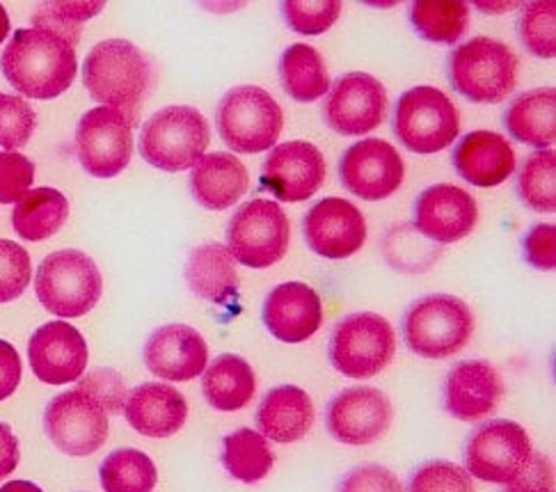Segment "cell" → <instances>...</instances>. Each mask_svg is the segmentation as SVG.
Here are the masks:
<instances>
[{
    "instance_id": "cell-6",
    "label": "cell",
    "mask_w": 556,
    "mask_h": 492,
    "mask_svg": "<svg viewBox=\"0 0 556 492\" xmlns=\"http://www.w3.org/2000/svg\"><path fill=\"white\" fill-rule=\"evenodd\" d=\"M216 122L220 138L233 152L262 154L280 140L285 115L266 90L241 85L220 99Z\"/></svg>"
},
{
    "instance_id": "cell-36",
    "label": "cell",
    "mask_w": 556,
    "mask_h": 492,
    "mask_svg": "<svg viewBox=\"0 0 556 492\" xmlns=\"http://www.w3.org/2000/svg\"><path fill=\"white\" fill-rule=\"evenodd\" d=\"M516 192L525 206L539 213L556 209V154L554 149L531 154L518 173Z\"/></svg>"
},
{
    "instance_id": "cell-5",
    "label": "cell",
    "mask_w": 556,
    "mask_h": 492,
    "mask_svg": "<svg viewBox=\"0 0 556 492\" xmlns=\"http://www.w3.org/2000/svg\"><path fill=\"white\" fill-rule=\"evenodd\" d=\"M211 140L206 117L190 105H169L142 124L140 156L165 173L192 169Z\"/></svg>"
},
{
    "instance_id": "cell-41",
    "label": "cell",
    "mask_w": 556,
    "mask_h": 492,
    "mask_svg": "<svg viewBox=\"0 0 556 492\" xmlns=\"http://www.w3.org/2000/svg\"><path fill=\"white\" fill-rule=\"evenodd\" d=\"M408 492H477L467 469L448 461H429L415 469Z\"/></svg>"
},
{
    "instance_id": "cell-28",
    "label": "cell",
    "mask_w": 556,
    "mask_h": 492,
    "mask_svg": "<svg viewBox=\"0 0 556 492\" xmlns=\"http://www.w3.org/2000/svg\"><path fill=\"white\" fill-rule=\"evenodd\" d=\"M190 291L213 305H227L239 293V270L227 245L206 243L190 252L186 262Z\"/></svg>"
},
{
    "instance_id": "cell-40",
    "label": "cell",
    "mask_w": 556,
    "mask_h": 492,
    "mask_svg": "<svg viewBox=\"0 0 556 492\" xmlns=\"http://www.w3.org/2000/svg\"><path fill=\"white\" fill-rule=\"evenodd\" d=\"M37 115L33 105L14 94H0V147L14 152L28 144L35 134Z\"/></svg>"
},
{
    "instance_id": "cell-16",
    "label": "cell",
    "mask_w": 556,
    "mask_h": 492,
    "mask_svg": "<svg viewBox=\"0 0 556 492\" xmlns=\"http://www.w3.org/2000/svg\"><path fill=\"white\" fill-rule=\"evenodd\" d=\"M392 417L394 411L388 394L369 384H357L339 392L328 403L326 426L337 442L365 446L390 431Z\"/></svg>"
},
{
    "instance_id": "cell-47",
    "label": "cell",
    "mask_w": 556,
    "mask_h": 492,
    "mask_svg": "<svg viewBox=\"0 0 556 492\" xmlns=\"http://www.w3.org/2000/svg\"><path fill=\"white\" fill-rule=\"evenodd\" d=\"M525 262L539 270H554L556 266V229L554 225H536L522 239Z\"/></svg>"
},
{
    "instance_id": "cell-20",
    "label": "cell",
    "mask_w": 556,
    "mask_h": 492,
    "mask_svg": "<svg viewBox=\"0 0 556 492\" xmlns=\"http://www.w3.org/2000/svg\"><path fill=\"white\" fill-rule=\"evenodd\" d=\"M33 374L47 384L76 382L88 367V344L83 335L64 320H51L35 330L28 344Z\"/></svg>"
},
{
    "instance_id": "cell-35",
    "label": "cell",
    "mask_w": 556,
    "mask_h": 492,
    "mask_svg": "<svg viewBox=\"0 0 556 492\" xmlns=\"http://www.w3.org/2000/svg\"><path fill=\"white\" fill-rule=\"evenodd\" d=\"M105 492H152L159 481L156 465L138 449H117L99 469Z\"/></svg>"
},
{
    "instance_id": "cell-22",
    "label": "cell",
    "mask_w": 556,
    "mask_h": 492,
    "mask_svg": "<svg viewBox=\"0 0 556 492\" xmlns=\"http://www.w3.org/2000/svg\"><path fill=\"white\" fill-rule=\"evenodd\" d=\"M208 349L204 337L190 326H163L149 335L144 365L154 376L169 382H186L204 374Z\"/></svg>"
},
{
    "instance_id": "cell-17",
    "label": "cell",
    "mask_w": 556,
    "mask_h": 492,
    "mask_svg": "<svg viewBox=\"0 0 556 492\" xmlns=\"http://www.w3.org/2000/svg\"><path fill=\"white\" fill-rule=\"evenodd\" d=\"M324 181L326 159L305 140L273 147L262 165V186L282 202H305L316 195Z\"/></svg>"
},
{
    "instance_id": "cell-31",
    "label": "cell",
    "mask_w": 556,
    "mask_h": 492,
    "mask_svg": "<svg viewBox=\"0 0 556 492\" xmlns=\"http://www.w3.org/2000/svg\"><path fill=\"white\" fill-rule=\"evenodd\" d=\"M70 218V200L55 188H35L12 211V227L24 241H47Z\"/></svg>"
},
{
    "instance_id": "cell-37",
    "label": "cell",
    "mask_w": 556,
    "mask_h": 492,
    "mask_svg": "<svg viewBox=\"0 0 556 492\" xmlns=\"http://www.w3.org/2000/svg\"><path fill=\"white\" fill-rule=\"evenodd\" d=\"M103 10V3H41L33 14V28L49 30L76 49L80 26Z\"/></svg>"
},
{
    "instance_id": "cell-43",
    "label": "cell",
    "mask_w": 556,
    "mask_h": 492,
    "mask_svg": "<svg viewBox=\"0 0 556 492\" xmlns=\"http://www.w3.org/2000/svg\"><path fill=\"white\" fill-rule=\"evenodd\" d=\"M30 254L14 241L0 239V303H12L30 285Z\"/></svg>"
},
{
    "instance_id": "cell-26",
    "label": "cell",
    "mask_w": 556,
    "mask_h": 492,
    "mask_svg": "<svg viewBox=\"0 0 556 492\" xmlns=\"http://www.w3.org/2000/svg\"><path fill=\"white\" fill-rule=\"evenodd\" d=\"M250 186L245 165L231 154L202 156L190 169V192L208 211H225L237 204Z\"/></svg>"
},
{
    "instance_id": "cell-13",
    "label": "cell",
    "mask_w": 556,
    "mask_h": 492,
    "mask_svg": "<svg viewBox=\"0 0 556 492\" xmlns=\"http://www.w3.org/2000/svg\"><path fill=\"white\" fill-rule=\"evenodd\" d=\"M109 413L83 390L55 396L45 413V431L67 456H90L109 440Z\"/></svg>"
},
{
    "instance_id": "cell-54",
    "label": "cell",
    "mask_w": 556,
    "mask_h": 492,
    "mask_svg": "<svg viewBox=\"0 0 556 492\" xmlns=\"http://www.w3.org/2000/svg\"><path fill=\"white\" fill-rule=\"evenodd\" d=\"M504 492H529V490H525V488H516V485H506V490Z\"/></svg>"
},
{
    "instance_id": "cell-33",
    "label": "cell",
    "mask_w": 556,
    "mask_h": 492,
    "mask_svg": "<svg viewBox=\"0 0 556 492\" xmlns=\"http://www.w3.org/2000/svg\"><path fill=\"white\" fill-rule=\"evenodd\" d=\"M410 24L433 45H456L469 26V5L463 0H419L410 5Z\"/></svg>"
},
{
    "instance_id": "cell-21",
    "label": "cell",
    "mask_w": 556,
    "mask_h": 492,
    "mask_svg": "<svg viewBox=\"0 0 556 492\" xmlns=\"http://www.w3.org/2000/svg\"><path fill=\"white\" fill-rule=\"evenodd\" d=\"M504 382L485 359H465L444 378V408L454 419L481 421L500 408Z\"/></svg>"
},
{
    "instance_id": "cell-18",
    "label": "cell",
    "mask_w": 556,
    "mask_h": 492,
    "mask_svg": "<svg viewBox=\"0 0 556 492\" xmlns=\"http://www.w3.org/2000/svg\"><path fill=\"white\" fill-rule=\"evenodd\" d=\"M309 250L326 260H349L367 241V220L362 211L341 198L316 202L303 223Z\"/></svg>"
},
{
    "instance_id": "cell-51",
    "label": "cell",
    "mask_w": 556,
    "mask_h": 492,
    "mask_svg": "<svg viewBox=\"0 0 556 492\" xmlns=\"http://www.w3.org/2000/svg\"><path fill=\"white\" fill-rule=\"evenodd\" d=\"M0 492H45V490H41L35 483H30V481H10V483L0 488Z\"/></svg>"
},
{
    "instance_id": "cell-48",
    "label": "cell",
    "mask_w": 556,
    "mask_h": 492,
    "mask_svg": "<svg viewBox=\"0 0 556 492\" xmlns=\"http://www.w3.org/2000/svg\"><path fill=\"white\" fill-rule=\"evenodd\" d=\"M516 488H525L529 492H554V469L547 456H541L533 452L529 467L522 472V477L510 483Z\"/></svg>"
},
{
    "instance_id": "cell-12",
    "label": "cell",
    "mask_w": 556,
    "mask_h": 492,
    "mask_svg": "<svg viewBox=\"0 0 556 492\" xmlns=\"http://www.w3.org/2000/svg\"><path fill=\"white\" fill-rule=\"evenodd\" d=\"M76 154L88 175L117 177L134 156V122L109 105L88 111L76 126Z\"/></svg>"
},
{
    "instance_id": "cell-14",
    "label": "cell",
    "mask_w": 556,
    "mask_h": 492,
    "mask_svg": "<svg viewBox=\"0 0 556 492\" xmlns=\"http://www.w3.org/2000/svg\"><path fill=\"white\" fill-rule=\"evenodd\" d=\"M388 115V90L369 74L353 72L330 85L324 117L339 136H362L378 128Z\"/></svg>"
},
{
    "instance_id": "cell-9",
    "label": "cell",
    "mask_w": 556,
    "mask_h": 492,
    "mask_svg": "<svg viewBox=\"0 0 556 492\" xmlns=\"http://www.w3.org/2000/svg\"><path fill=\"white\" fill-rule=\"evenodd\" d=\"M330 365L349 378L367 380L390 365L396 335L388 318L357 312L339 320L330 335Z\"/></svg>"
},
{
    "instance_id": "cell-24",
    "label": "cell",
    "mask_w": 556,
    "mask_h": 492,
    "mask_svg": "<svg viewBox=\"0 0 556 492\" xmlns=\"http://www.w3.org/2000/svg\"><path fill=\"white\" fill-rule=\"evenodd\" d=\"M126 421L144 438H169L188 419L184 394L165 382H144L126 396Z\"/></svg>"
},
{
    "instance_id": "cell-42",
    "label": "cell",
    "mask_w": 556,
    "mask_h": 492,
    "mask_svg": "<svg viewBox=\"0 0 556 492\" xmlns=\"http://www.w3.org/2000/svg\"><path fill=\"white\" fill-rule=\"evenodd\" d=\"M282 14L287 26L298 35H324L334 26L341 14V3L337 0H309V3H282Z\"/></svg>"
},
{
    "instance_id": "cell-29",
    "label": "cell",
    "mask_w": 556,
    "mask_h": 492,
    "mask_svg": "<svg viewBox=\"0 0 556 492\" xmlns=\"http://www.w3.org/2000/svg\"><path fill=\"white\" fill-rule=\"evenodd\" d=\"M504 126L513 140L547 149L556 140V92L536 88L518 94L504 113Z\"/></svg>"
},
{
    "instance_id": "cell-23",
    "label": "cell",
    "mask_w": 556,
    "mask_h": 492,
    "mask_svg": "<svg viewBox=\"0 0 556 492\" xmlns=\"http://www.w3.org/2000/svg\"><path fill=\"white\" fill-rule=\"evenodd\" d=\"M262 318L275 339L285 344H303L324 324V305L312 287L287 282L266 295Z\"/></svg>"
},
{
    "instance_id": "cell-53",
    "label": "cell",
    "mask_w": 556,
    "mask_h": 492,
    "mask_svg": "<svg viewBox=\"0 0 556 492\" xmlns=\"http://www.w3.org/2000/svg\"><path fill=\"white\" fill-rule=\"evenodd\" d=\"M481 10H488V12H506V10H513L518 8L516 3H508V5H479Z\"/></svg>"
},
{
    "instance_id": "cell-19",
    "label": "cell",
    "mask_w": 556,
    "mask_h": 492,
    "mask_svg": "<svg viewBox=\"0 0 556 492\" xmlns=\"http://www.w3.org/2000/svg\"><path fill=\"white\" fill-rule=\"evenodd\" d=\"M479 206L467 190L438 184L426 188L415 202V229L431 243L463 241L477 227Z\"/></svg>"
},
{
    "instance_id": "cell-4",
    "label": "cell",
    "mask_w": 556,
    "mask_h": 492,
    "mask_svg": "<svg viewBox=\"0 0 556 492\" xmlns=\"http://www.w3.org/2000/svg\"><path fill=\"white\" fill-rule=\"evenodd\" d=\"M472 310L456 295H424L403 316L405 346L426 359H444L460 353L472 339Z\"/></svg>"
},
{
    "instance_id": "cell-52",
    "label": "cell",
    "mask_w": 556,
    "mask_h": 492,
    "mask_svg": "<svg viewBox=\"0 0 556 492\" xmlns=\"http://www.w3.org/2000/svg\"><path fill=\"white\" fill-rule=\"evenodd\" d=\"M8 35H10V16H8L5 8L0 5V41H5Z\"/></svg>"
},
{
    "instance_id": "cell-10",
    "label": "cell",
    "mask_w": 556,
    "mask_h": 492,
    "mask_svg": "<svg viewBox=\"0 0 556 492\" xmlns=\"http://www.w3.org/2000/svg\"><path fill=\"white\" fill-rule=\"evenodd\" d=\"M291 225L282 206L273 200H250L227 225V250L248 268H270L285 260Z\"/></svg>"
},
{
    "instance_id": "cell-45",
    "label": "cell",
    "mask_w": 556,
    "mask_h": 492,
    "mask_svg": "<svg viewBox=\"0 0 556 492\" xmlns=\"http://www.w3.org/2000/svg\"><path fill=\"white\" fill-rule=\"evenodd\" d=\"M78 390L90 394L109 415L122 413L128 396L124 378L113 369H97L88 374L78 382Z\"/></svg>"
},
{
    "instance_id": "cell-11",
    "label": "cell",
    "mask_w": 556,
    "mask_h": 492,
    "mask_svg": "<svg viewBox=\"0 0 556 492\" xmlns=\"http://www.w3.org/2000/svg\"><path fill=\"white\" fill-rule=\"evenodd\" d=\"M533 456V446L520 424L490 419L467 438L465 469L488 483H516Z\"/></svg>"
},
{
    "instance_id": "cell-7",
    "label": "cell",
    "mask_w": 556,
    "mask_h": 492,
    "mask_svg": "<svg viewBox=\"0 0 556 492\" xmlns=\"http://www.w3.org/2000/svg\"><path fill=\"white\" fill-rule=\"evenodd\" d=\"M103 280L97 264L80 250L49 254L37 268L35 291L47 312L78 318L92 312L101 298Z\"/></svg>"
},
{
    "instance_id": "cell-46",
    "label": "cell",
    "mask_w": 556,
    "mask_h": 492,
    "mask_svg": "<svg viewBox=\"0 0 556 492\" xmlns=\"http://www.w3.org/2000/svg\"><path fill=\"white\" fill-rule=\"evenodd\" d=\"M337 492H405L399 477L382 465H362L341 479Z\"/></svg>"
},
{
    "instance_id": "cell-27",
    "label": "cell",
    "mask_w": 556,
    "mask_h": 492,
    "mask_svg": "<svg viewBox=\"0 0 556 492\" xmlns=\"http://www.w3.org/2000/svg\"><path fill=\"white\" fill-rule=\"evenodd\" d=\"M314 424V403L309 394L293 384L270 390L256 408V426L266 440L298 442L303 440Z\"/></svg>"
},
{
    "instance_id": "cell-15",
    "label": "cell",
    "mask_w": 556,
    "mask_h": 492,
    "mask_svg": "<svg viewBox=\"0 0 556 492\" xmlns=\"http://www.w3.org/2000/svg\"><path fill=\"white\" fill-rule=\"evenodd\" d=\"M405 165L394 144L369 138L351 144L339 163V179L355 198L380 202L399 190Z\"/></svg>"
},
{
    "instance_id": "cell-8",
    "label": "cell",
    "mask_w": 556,
    "mask_h": 492,
    "mask_svg": "<svg viewBox=\"0 0 556 492\" xmlns=\"http://www.w3.org/2000/svg\"><path fill=\"white\" fill-rule=\"evenodd\" d=\"M394 134L415 154H435L454 144L460 134V115L442 90L419 85L396 101Z\"/></svg>"
},
{
    "instance_id": "cell-32",
    "label": "cell",
    "mask_w": 556,
    "mask_h": 492,
    "mask_svg": "<svg viewBox=\"0 0 556 492\" xmlns=\"http://www.w3.org/2000/svg\"><path fill=\"white\" fill-rule=\"evenodd\" d=\"M280 80L285 92L301 103L318 101L330 90L326 62L314 47L307 45H293L282 53Z\"/></svg>"
},
{
    "instance_id": "cell-50",
    "label": "cell",
    "mask_w": 556,
    "mask_h": 492,
    "mask_svg": "<svg viewBox=\"0 0 556 492\" xmlns=\"http://www.w3.org/2000/svg\"><path fill=\"white\" fill-rule=\"evenodd\" d=\"M18 440L8 424L0 421V479L10 477L18 465Z\"/></svg>"
},
{
    "instance_id": "cell-3",
    "label": "cell",
    "mask_w": 556,
    "mask_h": 492,
    "mask_svg": "<svg viewBox=\"0 0 556 492\" xmlns=\"http://www.w3.org/2000/svg\"><path fill=\"white\" fill-rule=\"evenodd\" d=\"M518 55L490 37L465 41L446 60L452 88L472 103H500L518 85Z\"/></svg>"
},
{
    "instance_id": "cell-1",
    "label": "cell",
    "mask_w": 556,
    "mask_h": 492,
    "mask_svg": "<svg viewBox=\"0 0 556 492\" xmlns=\"http://www.w3.org/2000/svg\"><path fill=\"white\" fill-rule=\"evenodd\" d=\"M0 67L18 94L47 101L72 88L78 62L70 41L49 30L21 28L5 47Z\"/></svg>"
},
{
    "instance_id": "cell-44",
    "label": "cell",
    "mask_w": 556,
    "mask_h": 492,
    "mask_svg": "<svg viewBox=\"0 0 556 492\" xmlns=\"http://www.w3.org/2000/svg\"><path fill=\"white\" fill-rule=\"evenodd\" d=\"M35 181V165L16 152H0V204H16Z\"/></svg>"
},
{
    "instance_id": "cell-2",
    "label": "cell",
    "mask_w": 556,
    "mask_h": 492,
    "mask_svg": "<svg viewBox=\"0 0 556 492\" xmlns=\"http://www.w3.org/2000/svg\"><path fill=\"white\" fill-rule=\"evenodd\" d=\"M83 83L94 101L122 111L136 126L140 105L152 88V64L131 41L109 39L85 58Z\"/></svg>"
},
{
    "instance_id": "cell-34",
    "label": "cell",
    "mask_w": 556,
    "mask_h": 492,
    "mask_svg": "<svg viewBox=\"0 0 556 492\" xmlns=\"http://www.w3.org/2000/svg\"><path fill=\"white\" fill-rule=\"evenodd\" d=\"M223 465L243 483H256L270 475L275 456L268 440L252 429H239L223 440Z\"/></svg>"
},
{
    "instance_id": "cell-39",
    "label": "cell",
    "mask_w": 556,
    "mask_h": 492,
    "mask_svg": "<svg viewBox=\"0 0 556 492\" xmlns=\"http://www.w3.org/2000/svg\"><path fill=\"white\" fill-rule=\"evenodd\" d=\"M556 3L547 0V3H529L522 10V16L518 21V33L522 45L529 53L543 60H552L556 55Z\"/></svg>"
},
{
    "instance_id": "cell-49",
    "label": "cell",
    "mask_w": 556,
    "mask_h": 492,
    "mask_svg": "<svg viewBox=\"0 0 556 492\" xmlns=\"http://www.w3.org/2000/svg\"><path fill=\"white\" fill-rule=\"evenodd\" d=\"M21 357L10 341L0 339V401L12 396L21 382Z\"/></svg>"
},
{
    "instance_id": "cell-38",
    "label": "cell",
    "mask_w": 556,
    "mask_h": 492,
    "mask_svg": "<svg viewBox=\"0 0 556 492\" xmlns=\"http://www.w3.org/2000/svg\"><path fill=\"white\" fill-rule=\"evenodd\" d=\"M384 254H388V262L394 268L405 273H421L438 262L442 252L431 241L417 237L410 225H401L384 239Z\"/></svg>"
},
{
    "instance_id": "cell-25",
    "label": "cell",
    "mask_w": 556,
    "mask_h": 492,
    "mask_svg": "<svg viewBox=\"0 0 556 492\" xmlns=\"http://www.w3.org/2000/svg\"><path fill=\"white\" fill-rule=\"evenodd\" d=\"M454 167L467 184L493 188L516 173V152L495 131H472L454 147Z\"/></svg>"
},
{
    "instance_id": "cell-30",
    "label": "cell",
    "mask_w": 556,
    "mask_h": 492,
    "mask_svg": "<svg viewBox=\"0 0 556 492\" xmlns=\"http://www.w3.org/2000/svg\"><path fill=\"white\" fill-rule=\"evenodd\" d=\"M202 392L216 411H243L256 392V378L243 357L227 353L213 359L204 369Z\"/></svg>"
}]
</instances>
